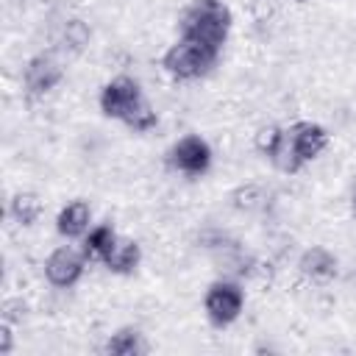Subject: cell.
Listing matches in <instances>:
<instances>
[{
	"label": "cell",
	"instance_id": "obj_1",
	"mask_svg": "<svg viewBox=\"0 0 356 356\" xmlns=\"http://www.w3.org/2000/svg\"><path fill=\"white\" fill-rule=\"evenodd\" d=\"M231 25H234V14L222 0H192L178 17L181 39L206 44L217 53H222Z\"/></svg>",
	"mask_w": 356,
	"mask_h": 356
},
{
	"label": "cell",
	"instance_id": "obj_2",
	"mask_svg": "<svg viewBox=\"0 0 356 356\" xmlns=\"http://www.w3.org/2000/svg\"><path fill=\"white\" fill-rule=\"evenodd\" d=\"M220 61V53L206 47V44H197V42H189V39H181L172 42L164 56H161V67L170 78L175 81H197V78H206Z\"/></svg>",
	"mask_w": 356,
	"mask_h": 356
},
{
	"label": "cell",
	"instance_id": "obj_3",
	"mask_svg": "<svg viewBox=\"0 0 356 356\" xmlns=\"http://www.w3.org/2000/svg\"><path fill=\"white\" fill-rule=\"evenodd\" d=\"M245 309V289L239 281L234 278H217L206 286L203 292V312H206V320L217 328H225L231 323L239 320Z\"/></svg>",
	"mask_w": 356,
	"mask_h": 356
},
{
	"label": "cell",
	"instance_id": "obj_4",
	"mask_svg": "<svg viewBox=\"0 0 356 356\" xmlns=\"http://www.w3.org/2000/svg\"><path fill=\"white\" fill-rule=\"evenodd\" d=\"M167 167L172 172H181L186 178H200L209 172L211 167V147L203 136L197 134H186L181 139H175L167 150Z\"/></svg>",
	"mask_w": 356,
	"mask_h": 356
},
{
	"label": "cell",
	"instance_id": "obj_5",
	"mask_svg": "<svg viewBox=\"0 0 356 356\" xmlns=\"http://www.w3.org/2000/svg\"><path fill=\"white\" fill-rule=\"evenodd\" d=\"M142 100H145V92H142L139 81L131 78V75H117V78H111V81L100 89V97H97L103 117L117 120V122H125L128 114H131Z\"/></svg>",
	"mask_w": 356,
	"mask_h": 356
},
{
	"label": "cell",
	"instance_id": "obj_6",
	"mask_svg": "<svg viewBox=\"0 0 356 356\" xmlns=\"http://www.w3.org/2000/svg\"><path fill=\"white\" fill-rule=\"evenodd\" d=\"M64 78V67L53 53H36L22 67V89L28 97L50 95Z\"/></svg>",
	"mask_w": 356,
	"mask_h": 356
},
{
	"label": "cell",
	"instance_id": "obj_7",
	"mask_svg": "<svg viewBox=\"0 0 356 356\" xmlns=\"http://www.w3.org/2000/svg\"><path fill=\"white\" fill-rule=\"evenodd\" d=\"M86 270V256L83 250H75L70 245L56 248L47 259H44V278L50 286L56 289H70L83 278Z\"/></svg>",
	"mask_w": 356,
	"mask_h": 356
},
{
	"label": "cell",
	"instance_id": "obj_8",
	"mask_svg": "<svg viewBox=\"0 0 356 356\" xmlns=\"http://www.w3.org/2000/svg\"><path fill=\"white\" fill-rule=\"evenodd\" d=\"M286 131H289V139H292V147H295L300 164H309V161L320 159L325 153L328 142H331V134L320 122H312V120H298Z\"/></svg>",
	"mask_w": 356,
	"mask_h": 356
},
{
	"label": "cell",
	"instance_id": "obj_9",
	"mask_svg": "<svg viewBox=\"0 0 356 356\" xmlns=\"http://www.w3.org/2000/svg\"><path fill=\"white\" fill-rule=\"evenodd\" d=\"M298 270H300V275H306V278H312V281H331V278L339 273V259H337L328 248L312 245V248H306V250L300 253Z\"/></svg>",
	"mask_w": 356,
	"mask_h": 356
},
{
	"label": "cell",
	"instance_id": "obj_10",
	"mask_svg": "<svg viewBox=\"0 0 356 356\" xmlns=\"http://www.w3.org/2000/svg\"><path fill=\"white\" fill-rule=\"evenodd\" d=\"M92 228V206L86 200H70L56 214V231L64 239H81Z\"/></svg>",
	"mask_w": 356,
	"mask_h": 356
},
{
	"label": "cell",
	"instance_id": "obj_11",
	"mask_svg": "<svg viewBox=\"0 0 356 356\" xmlns=\"http://www.w3.org/2000/svg\"><path fill=\"white\" fill-rule=\"evenodd\" d=\"M108 273L114 275H131L139 264H142V245L136 239H128V236H117L111 250L106 253V259L100 261Z\"/></svg>",
	"mask_w": 356,
	"mask_h": 356
},
{
	"label": "cell",
	"instance_id": "obj_12",
	"mask_svg": "<svg viewBox=\"0 0 356 356\" xmlns=\"http://www.w3.org/2000/svg\"><path fill=\"white\" fill-rule=\"evenodd\" d=\"M103 353H108V356H145V353H150V345L139 328L122 325L106 339Z\"/></svg>",
	"mask_w": 356,
	"mask_h": 356
},
{
	"label": "cell",
	"instance_id": "obj_13",
	"mask_svg": "<svg viewBox=\"0 0 356 356\" xmlns=\"http://www.w3.org/2000/svg\"><path fill=\"white\" fill-rule=\"evenodd\" d=\"M117 236H120V234L114 231L111 222H97V225H92V228L81 236V250H83L86 261H103Z\"/></svg>",
	"mask_w": 356,
	"mask_h": 356
},
{
	"label": "cell",
	"instance_id": "obj_14",
	"mask_svg": "<svg viewBox=\"0 0 356 356\" xmlns=\"http://www.w3.org/2000/svg\"><path fill=\"white\" fill-rule=\"evenodd\" d=\"M42 209L44 206H42V197L36 192H17L8 200V217L22 228H31L42 217Z\"/></svg>",
	"mask_w": 356,
	"mask_h": 356
},
{
	"label": "cell",
	"instance_id": "obj_15",
	"mask_svg": "<svg viewBox=\"0 0 356 356\" xmlns=\"http://www.w3.org/2000/svg\"><path fill=\"white\" fill-rule=\"evenodd\" d=\"M231 206L236 211H245V214H253V211H261L270 200L267 189L261 184H239L234 192H231Z\"/></svg>",
	"mask_w": 356,
	"mask_h": 356
},
{
	"label": "cell",
	"instance_id": "obj_16",
	"mask_svg": "<svg viewBox=\"0 0 356 356\" xmlns=\"http://www.w3.org/2000/svg\"><path fill=\"white\" fill-rule=\"evenodd\" d=\"M92 39V28L89 22H83L81 17H70L64 25H61V47L70 50V53H81Z\"/></svg>",
	"mask_w": 356,
	"mask_h": 356
},
{
	"label": "cell",
	"instance_id": "obj_17",
	"mask_svg": "<svg viewBox=\"0 0 356 356\" xmlns=\"http://www.w3.org/2000/svg\"><path fill=\"white\" fill-rule=\"evenodd\" d=\"M128 131H134V134H147V131H153L156 125H159V114H156V108L150 106V100L145 97L131 114H128V120L122 122Z\"/></svg>",
	"mask_w": 356,
	"mask_h": 356
},
{
	"label": "cell",
	"instance_id": "obj_18",
	"mask_svg": "<svg viewBox=\"0 0 356 356\" xmlns=\"http://www.w3.org/2000/svg\"><path fill=\"white\" fill-rule=\"evenodd\" d=\"M284 134H286V128H281V125H273V122H270V125H261V128L253 134V147H256L264 159H270V156L278 150Z\"/></svg>",
	"mask_w": 356,
	"mask_h": 356
},
{
	"label": "cell",
	"instance_id": "obj_19",
	"mask_svg": "<svg viewBox=\"0 0 356 356\" xmlns=\"http://www.w3.org/2000/svg\"><path fill=\"white\" fill-rule=\"evenodd\" d=\"M25 314H28V306H25V300L22 298H8V300H3V320L6 323H22L25 320Z\"/></svg>",
	"mask_w": 356,
	"mask_h": 356
},
{
	"label": "cell",
	"instance_id": "obj_20",
	"mask_svg": "<svg viewBox=\"0 0 356 356\" xmlns=\"http://www.w3.org/2000/svg\"><path fill=\"white\" fill-rule=\"evenodd\" d=\"M14 350V323H0V353L8 356Z\"/></svg>",
	"mask_w": 356,
	"mask_h": 356
},
{
	"label": "cell",
	"instance_id": "obj_21",
	"mask_svg": "<svg viewBox=\"0 0 356 356\" xmlns=\"http://www.w3.org/2000/svg\"><path fill=\"white\" fill-rule=\"evenodd\" d=\"M273 8H275V0H253V14H256V19H261V22L273 14Z\"/></svg>",
	"mask_w": 356,
	"mask_h": 356
},
{
	"label": "cell",
	"instance_id": "obj_22",
	"mask_svg": "<svg viewBox=\"0 0 356 356\" xmlns=\"http://www.w3.org/2000/svg\"><path fill=\"white\" fill-rule=\"evenodd\" d=\"M353 211H356V189H353Z\"/></svg>",
	"mask_w": 356,
	"mask_h": 356
}]
</instances>
